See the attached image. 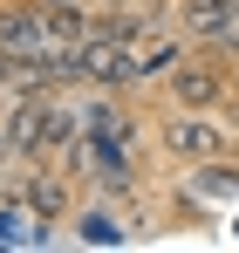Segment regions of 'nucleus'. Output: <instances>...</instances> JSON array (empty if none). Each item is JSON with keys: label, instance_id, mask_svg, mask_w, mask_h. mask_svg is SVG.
<instances>
[{"label": "nucleus", "instance_id": "nucleus-3", "mask_svg": "<svg viewBox=\"0 0 239 253\" xmlns=\"http://www.w3.org/2000/svg\"><path fill=\"white\" fill-rule=\"evenodd\" d=\"M219 69H212V62H178V69H171V96H178V103H185V110H212V103H219Z\"/></svg>", "mask_w": 239, "mask_h": 253}, {"label": "nucleus", "instance_id": "nucleus-12", "mask_svg": "<svg viewBox=\"0 0 239 253\" xmlns=\"http://www.w3.org/2000/svg\"><path fill=\"white\" fill-rule=\"evenodd\" d=\"M233 233H239V226H233Z\"/></svg>", "mask_w": 239, "mask_h": 253}, {"label": "nucleus", "instance_id": "nucleus-5", "mask_svg": "<svg viewBox=\"0 0 239 253\" xmlns=\"http://www.w3.org/2000/svg\"><path fill=\"white\" fill-rule=\"evenodd\" d=\"M178 62H185V48L171 42V35H164V42H151V48H137V83H144V76H171Z\"/></svg>", "mask_w": 239, "mask_h": 253}, {"label": "nucleus", "instance_id": "nucleus-9", "mask_svg": "<svg viewBox=\"0 0 239 253\" xmlns=\"http://www.w3.org/2000/svg\"><path fill=\"white\" fill-rule=\"evenodd\" d=\"M14 69H21V62H14V55H7V42H0V89L14 83Z\"/></svg>", "mask_w": 239, "mask_h": 253}, {"label": "nucleus", "instance_id": "nucleus-8", "mask_svg": "<svg viewBox=\"0 0 239 253\" xmlns=\"http://www.w3.org/2000/svg\"><path fill=\"white\" fill-rule=\"evenodd\" d=\"M82 240H96V247H117V240H123V226L110 219V212H82Z\"/></svg>", "mask_w": 239, "mask_h": 253}, {"label": "nucleus", "instance_id": "nucleus-11", "mask_svg": "<svg viewBox=\"0 0 239 253\" xmlns=\"http://www.w3.org/2000/svg\"><path fill=\"white\" fill-rule=\"evenodd\" d=\"M233 96H239V62H233Z\"/></svg>", "mask_w": 239, "mask_h": 253}, {"label": "nucleus", "instance_id": "nucleus-6", "mask_svg": "<svg viewBox=\"0 0 239 253\" xmlns=\"http://www.w3.org/2000/svg\"><path fill=\"white\" fill-rule=\"evenodd\" d=\"M82 130H103V137H130V117H123L110 96H96V103H82Z\"/></svg>", "mask_w": 239, "mask_h": 253}, {"label": "nucleus", "instance_id": "nucleus-1", "mask_svg": "<svg viewBox=\"0 0 239 253\" xmlns=\"http://www.w3.org/2000/svg\"><path fill=\"white\" fill-rule=\"evenodd\" d=\"M82 83H96V89H130V83H137V42L89 28V42H82Z\"/></svg>", "mask_w": 239, "mask_h": 253}, {"label": "nucleus", "instance_id": "nucleus-7", "mask_svg": "<svg viewBox=\"0 0 239 253\" xmlns=\"http://www.w3.org/2000/svg\"><path fill=\"white\" fill-rule=\"evenodd\" d=\"M192 185H199V192H212V199H226V192H239V165L212 158L205 171H192Z\"/></svg>", "mask_w": 239, "mask_h": 253}, {"label": "nucleus", "instance_id": "nucleus-10", "mask_svg": "<svg viewBox=\"0 0 239 253\" xmlns=\"http://www.w3.org/2000/svg\"><path fill=\"white\" fill-rule=\"evenodd\" d=\"M41 7H89V0H41Z\"/></svg>", "mask_w": 239, "mask_h": 253}, {"label": "nucleus", "instance_id": "nucleus-4", "mask_svg": "<svg viewBox=\"0 0 239 253\" xmlns=\"http://www.w3.org/2000/svg\"><path fill=\"white\" fill-rule=\"evenodd\" d=\"M28 206H35L41 219L69 212V185H62V178H48V171H28Z\"/></svg>", "mask_w": 239, "mask_h": 253}, {"label": "nucleus", "instance_id": "nucleus-2", "mask_svg": "<svg viewBox=\"0 0 239 253\" xmlns=\"http://www.w3.org/2000/svg\"><path fill=\"white\" fill-rule=\"evenodd\" d=\"M164 151L185 158V165H212L226 151V130L205 124V110H185V117H164Z\"/></svg>", "mask_w": 239, "mask_h": 253}]
</instances>
